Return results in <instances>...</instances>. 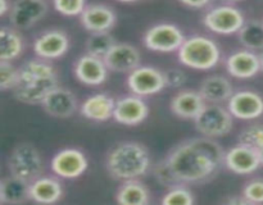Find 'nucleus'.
I'll return each instance as SVG.
<instances>
[{"mask_svg": "<svg viewBox=\"0 0 263 205\" xmlns=\"http://www.w3.org/2000/svg\"><path fill=\"white\" fill-rule=\"evenodd\" d=\"M259 63H261V71L263 72V50H261V53H259Z\"/></svg>", "mask_w": 263, "mask_h": 205, "instance_id": "nucleus-40", "label": "nucleus"}, {"mask_svg": "<svg viewBox=\"0 0 263 205\" xmlns=\"http://www.w3.org/2000/svg\"><path fill=\"white\" fill-rule=\"evenodd\" d=\"M80 22L89 32H104L115 26L116 13L108 5L90 4L80 14Z\"/></svg>", "mask_w": 263, "mask_h": 205, "instance_id": "nucleus-19", "label": "nucleus"}, {"mask_svg": "<svg viewBox=\"0 0 263 205\" xmlns=\"http://www.w3.org/2000/svg\"><path fill=\"white\" fill-rule=\"evenodd\" d=\"M233 117L230 110L212 102L198 114L194 127L205 137H222L233 130Z\"/></svg>", "mask_w": 263, "mask_h": 205, "instance_id": "nucleus-5", "label": "nucleus"}, {"mask_svg": "<svg viewBox=\"0 0 263 205\" xmlns=\"http://www.w3.org/2000/svg\"><path fill=\"white\" fill-rule=\"evenodd\" d=\"M140 53L135 46L117 43L105 55L104 61L110 71L125 73L133 72L134 69L140 67Z\"/></svg>", "mask_w": 263, "mask_h": 205, "instance_id": "nucleus-17", "label": "nucleus"}, {"mask_svg": "<svg viewBox=\"0 0 263 205\" xmlns=\"http://www.w3.org/2000/svg\"><path fill=\"white\" fill-rule=\"evenodd\" d=\"M228 2H241V0H228Z\"/></svg>", "mask_w": 263, "mask_h": 205, "instance_id": "nucleus-43", "label": "nucleus"}, {"mask_svg": "<svg viewBox=\"0 0 263 205\" xmlns=\"http://www.w3.org/2000/svg\"><path fill=\"white\" fill-rule=\"evenodd\" d=\"M63 195L61 182L51 177H39L30 184V200L37 204H54Z\"/></svg>", "mask_w": 263, "mask_h": 205, "instance_id": "nucleus-23", "label": "nucleus"}, {"mask_svg": "<svg viewBox=\"0 0 263 205\" xmlns=\"http://www.w3.org/2000/svg\"><path fill=\"white\" fill-rule=\"evenodd\" d=\"M238 140L241 145H247L259 151L263 149V125H252L244 128Z\"/></svg>", "mask_w": 263, "mask_h": 205, "instance_id": "nucleus-31", "label": "nucleus"}, {"mask_svg": "<svg viewBox=\"0 0 263 205\" xmlns=\"http://www.w3.org/2000/svg\"><path fill=\"white\" fill-rule=\"evenodd\" d=\"M149 114V108L146 102L139 95L121 97L116 100L113 118L116 122L126 126L140 125L146 119Z\"/></svg>", "mask_w": 263, "mask_h": 205, "instance_id": "nucleus-13", "label": "nucleus"}, {"mask_svg": "<svg viewBox=\"0 0 263 205\" xmlns=\"http://www.w3.org/2000/svg\"><path fill=\"white\" fill-rule=\"evenodd\" d=\"M116 100L107 94H95L82 102L80 112L85 118L97 122H104L113 117Z\"/></svg>", "mask_w": 263, "mask_h": 205, "instance_id": "nucleus-22", "label": "nucleus"}, {"mask_svg": "<svg viewBox=\"0 0 263 205\" xmlns=\"http://www.w3.org/2000/svg\"><path fill=\"white\" fill-rule=\"evenodd\" d=\"M151 168L148 149L135 141L118 144L107 156L108 173L118 181L138 179Z\"/></svg>", "mask_w": 263, "mask_h": 205, "instance_id": "nucleus-2", "label": "nucleus"}, {"mask_svg": "<svg viewBox=\"0 0 263 205\" xmlns=\"http://www.w3.org/2000/svg\"><path fill=\"white\" fill-rule=\"evenodd\" d=\"M68 48V36L61 30L46 31L33 43V51L41 59L61 58L67 53Z\"/></svg>", "mask_w": 263, "mask_h": 205, "instance_id": "nucleus-15", "label": "nucleus"}, {"mask_svg": "<svg viewBox=\"0 0 263 205\" xmlns=\"http://www.w3.org/2000/svg\"><path fill=\"white\" fill-rule=\"evenodd\" d=\"M58 87V76L37 77V78L20 79L13 90L14 97L25 104H41L49 92Z\"/></svg>", "mask_w": 263, "mask_h": 205, "instance_id": "nucleus-8", "label": "nucleus"}, {"mask_svg": "<svg viewBox=\"0 0 263 205\" xmlns=\"http://www.w3.org/2000/svg\"><path fill=\"white\" fill-rule=\"evenodd\" d=\"M220 48L217 44L205 36H192L185 38L179 49V60L184 66L199 71H207L217 66L220 60Z\"/></svg>", "mask_w": 263, "mask_h": 205, "instance_id": "nucleus-3", "label": "nucleus"}, {"mask_svg": "<svg viewBox=\"0 0 263 205\" xmlns=\"http://www.w3.org/2000/svg\"><path fill=\"white\" fill-rule=\"evenodd\" d=\"M241 195L248 200L251 205L263 204V178H256L249 181L244 186Z\"/></svg>", "mask_w": 263, "mask_h": 205, "instance_id": "nucleus-34", "label": "nucleus"}, {"mask_svg": "<svg viewBox=\"0 0 263 205\" xmlns=\"http://www.w3.org/2000/svg\"><path fill=\"white\" fill-rule=\"evenodd\" d=\"M205 100L199 91L182 90L177 92L171 100V110L175 115L186 119H195L204 109Z\"/></svg>", "mask_w": 263, "mask_h": 205, "instance_id": "nucleus-21", "label": "nucleus"}, {"mask_svg": "<svg viewBox=\"0 0 263 205\" xmlns=\"http://www.w3.org/2000/svg\"><path fill=\"white\" fill-rule=\"evenodd\" d=\"M23 50V38L20 33L10 27L0 30V59L12 61L18 58Z\"/></svg>", "mask_w": 263, "mask_h": 205, "instance_id": "nucleus-27", "label": "nucleus"}, {"mask_svg": "<svg viewBox=\"0 0 263 205\" xmlns=\"http://www.w3.org/2000/svg\"><path fill=\"white\" fill-rule=\"evenodd\" d=\"M225 154L213 138L203 136L179 144L164 159L179 183H202L225 164Z\"/></svg>", "mask_w": 263, "mask_h": 205, "instance_id": "nucleus-1", "label": "nucleus"}, {"mask_svg": "<svg viewBox=\"0 0 263 205\" xmlns=\"http://www.w3.org/2000/svg\"><path fill=\"white\" fill-rule=\"evenodd\" d=\"M118 2H122V3H133V2H138V0H118Z\"/></svg>", "mask_w": 263, "mask_h": 205, "instance_id": "nucleus-42", "label": "nucleus"}, {"mask_svg": "<svg viewBox=\"0 0 263 205\" xmlns=\"http://www.w3.org/2000/svg\"><path fill=\"white\" fill-rule=\"evenodd\" d=\"M116 44V38L110 35L109 31L92 32L86 41V51L90 55L104 59Z\"/></svg>", "mask_w": 263, "mask_h": 205, "instance_id": "nucleus-29", "label": "nucleus"}, {"mask_svg": "<svg viewBox=\"0 0 263 205\" xmlns=\"http://www.w3.org/2000/svg\"><path fill=\"white\" fill-rule=\"evenodd\" d=\"M205 27L218 35H233L239 32L246 19L238 8L231 5H220L211 9L203 18Z\"/></svg>", "mask_w": 263, "mask_h": 205, "instance_id": "nucleus-6", "label": "nucleus"}, {"mask_svg": "<svg viewBox=\"0 0 263 205\" xmlns=\"http://www.w3.org/2000/svg\"><path fill=\"white\" fill-rule=\"evenodd\" d=\"M74 76L82 84L89 86H99L107 79L108 67L104 59L87 54L76 61Z\"/></svg>", "mask_w": 263, "mask_h": 205, "instance_id": "nucleus-18", "label": "nucleus"}, {"mask_svg": "<svg viewBox=\"0 0 263 205\" xmlns=\"http://www.w3.org/2000/svg\"><path fill=\"white\" fill-rule=\"evenodd\" d=\"M57 12L63 15H79L86 8L85 0H53Z\"/></svg>", "mask_w": 263, "mask_h": 205, "instance_id": "nucleus-35", "label": "nucleus"}, {"mask_svg": "<svg viewBox=\"0 0 263 205\" xmlns=\"http://www.w3.org/2000/svg\"><path fill=\"white\" fill-rule=\"evenodd\" d=\"M48 12L45 0H15L10 9V22L20 30L35 25Z\"/></svg>", "mask_w": 263, "mask_h": 205, "instance_id": "nucleus-12", "label": "nucleus"}, {"mask_svg": "<svg viewBox=\"0 0 263 205\" xmlns=\"http://www.w3.org/2000/svg\"><path fill=\"white\" fill-rule=\"evenodd\" d=\"M195 199L192 191L182 184H177L170 189V191L162 197L163 205H193Z\"/></svg>", "mask_w": 263, "mask_h": 205, "instance_id": "nucleus-30", "label": "nucleus"}, {"mask_svg": "<svg viewBox=\"0 0 263 205\" xmlns=\"http://www.w3.org/2000/svg\"><path fill=\"white\" fill-rule=\"evenodd\" d=\"M51 171L62 178H77L87 168V159L77 149H64L51 159Z\"/></svg>", "mask_w": 263, "mask_h": 205, "instance_id": "nucleus-10", "label": "nucleus"}, {"mask_svg": "<svg viewBox=\"0 0 263 205\" xmlns=\"http://www.w3.org/2000/svg\"><path fill=\"white\" fill-rule=\"evenodd\" d=\"M179 2L190 8H204L205 5L210 4L211 0H179Z\"/></svg>", "mask_w": 263, "mask_h": 205, "instance_id": "nucleus-37", "label": "nucleus"}, {"mask_svg": "<svg viewBox=\"0 0 263 205\" xmlns=\"http://www.w3.org/2000/svg\"><path fill=\"white\" fill-rule=\"evenodd\" d=\"M128 89L139 96H149L166 87L164 73L153 67H138L127 77Z\"/></svg>", "mask_w": 263, "mask_h": 205, "instance_id": "nucleus-9", "label": "nucleus"}, {"mask_svg": "<svg viewBox=\"0 0 263 205\" xmlns=\"http://www.w3.org/2000/svg\"><path fill=\"white\" fill-rule=\"evenodd\" d=\"M149 191L138 179L123 182L116 194V200L121 205H146L149 204Z\"/></svg>", "mask_w": 263, "mask_h": 205, "instance_id": "nucleus-26", "label": "nucleus"}, {"mask_svg": "<svg viewBox=\"0 0 263 205\" xmlns=\"http://www.w3.org/2000/svg\"><path fill=\"white\" fill-rule=\"evenodd\" d=\"M258 153H259V159H261V163H262V166H263V149H261V150H259Z\"/></svg>", "mask_w": 263, "mask_h": 205, "instance_id": "nucleus-41", "label": "nucleus"}, {"mask_svg": "<svg viewBox=\"0 0 263 205\" xmlns=\"http://www.w3.org/2000/svg\"><path fill=\"white\" fill-rule=\"evenodd\" d=\"M225 166L236 174H251L254 173L262 163L258 150L239 144L225 154Z\"/></svg>", "mask_w": 263, "mask_h": 205, "instance_id": "nucleus-14", "label": "nucleus"}, {"mask_svg": "<svg viewBox=\"0 0 263 205\" xmlns=\"http://www.w3.org/2000/svg\"><path fill=\"white\" fill-rule=\"evenodd\" d=\"M226 69L236 78H251L261 71L259 56L252 50H239L231 54L226 60Z\"/></svg>", "mask_w": 263, "mask_h": 205, "instance_id": "nucleus-20", "label": "nucleus"}, {"mask_svg": "<svg viewBox=\"0 0 263 205\" xmlns=\"http://www.w3.org/2000/svg\"><path fill=\"white\" fill-rule=\"evenodd\" d=\"M239 41L248 50H263V22L249 20L238 32Z\"/></svg>", "mask_w": 263, "mask_h": 205, "instance_id": "nucleus-28", "label": "nucleus"}, {"mask_svg": "<svg viewBox=\"0 0 263 205\" xmlns=\"http://www.w3.org/2000/svg\"><path fill=\"white\" fill-rule=\"evenodd\" d=\"M153 173L154 178H156L157 182H158L159 184H162V186H166L171 189V187L177 186V184H181L179 183V181L176 179V177H175L174 172L170 168L166 159H162L161 161H158V163L154 166Z\"/></svg>", "mask_w": 263, "mask_h": 205, "instance_id": "nucleus-33", "label": "nucleus"}, {"mask_svg": "<svg viewBox=\"0 0 263 205\" xmlns=\"http://www.w3.org/2000/svg\"><path fill=\"white\" fill-rule=\"evenodd\" d=\"M10 174L28 182L35 181L43 173V159L40 153L32 144L23 142L15 146L7 160Z\"/></svg>", "mask_w": 263, "mask_h": 205, "instance_id": "nucleus-4", "label": "nucleus"}, {"mask_svg": "<svg viewBox=\"0 0 263 205\" xmlns=\"http://www.w3.org/2000/svg\"><path fill=\"white\" fill-rule=\"evenodd\" d=\"M46 113L55 118H69L77 109V99L73 92L64 87H55L41 102Z\"/></svg>", "mask_w": 263, "mask_h": 205, "instance_id": "nucleus-16", "label": "nucleus"}, {"mask_svg": "<svg viewBox=\"0 0 263 205\" xmlns=\"http://www.w3.org/2000/svg\"><path fill=\"white\" fill-rule=\"evenodd\" d=\"M228 109L239 119H257L263 114V97L254 91L241 90L229 99Z\"/></svg>", "mask_w": 263, "mask_h": 205, "instance_id": "nucleus-11", "label": "nucleus"}, {"mask_svg": "<svg viewBox=\"0 0 263 205\" xmlns=\"http://www.w3.org/2000/svg\"><path fill=\"white\" fill-rule=\"evenodd\" d=\"M31 182L13 174L4 177L0 182V202L2 204H21L30 200Z\"/></svg>", "mask_w": 263, "mask_h": 205, "instance_id": "nucleus-24", "label": "nucleus"}, {"mask_svg": "<svg viewBox=\"0 0 263 205\" xmlns=\"http://www.w3.org/2000/svg\"><path fill=\"white\" fill-rule=\"evenodd\" d=\"M185 41L182 31L171 23H159L149 28L144 35V45L153 51L171 53L179 50Z\"/></svg>", "mask_w": 263, "mask_h": 205, "instance_id": "nucleus-7", "label": "nucleus"}, {"mask_svg": "<svg viewBox=\"0 0 263 205\" xmlns=\"http://www.w3.org/2000/svg\"><path fill=\"white\" fill-rule=\"evenodd\" d=\"M164 73V79H166V86L172 87V89H177V87H181L182 85L186 81V74L184 71L177 68H171L167 69Z\"/></svg>", "mask_w": 263, "mask_h": 205, "instance_id": "nucleus-36", "label": "nucleus"}, {"mask_svg": "<svg viewBox=\"0 0 263 205\" xmlns=\"http://www.w3.org/2000/svg\"><path fill=\"white\" fill-rule=\"evenodd\" d=\"M20 81V69L15 68L10 61H0V89L3 91L14 90Z\"/></svg>", "mask_w": 263, "mask_h": 205, "instance_id": "nucleus-32", "label": "nucleus"}, {"mask_svg": "<svg viewBox=\"0 0 263 205\" xmlns=\"http://www.w3.org/2000/svg\"><path fill=\"white\" fill-rule=\"evenodd\" d=\"M12 5H10L9 0H0V15H5L8 12H10Z\"/></svg>", "mask_w": 263, "mask_h": 205, "instance_id": "nucleus-39", "label": "nucleus"}, {"mask_svg": "<svg viewBox=\"0 0 263 205\" xmlns=\"http://www.w3.org/2000/svg\"><path fill=\"white\" fill-rule=\"evenodd\" d=\"M225 202L226 204H230V205H251L249 204L248 200H247L243 195H240V196L229 197V199L225 200Z\"/></svg>", "mask_w": 263, "mask_h": 205, "instance_id": "nucleus-38", "label": "nucleus"}, {"mask_svg": "<svg viewBox=\"0 0 263 205\" xmlns=\"http://www.w3.org/2000/svg\"><path fill=\"white\" fill-rule=\"evenodd\" d=\"M199 92L205 101L218 102L226 101L233 96V85L223 76H210L202 82Z\"/></svg>", "mask_w": 263, "mask_h": 205, "instance_id": "nucleus-25", "label": "nucleus"}]
</instances>
